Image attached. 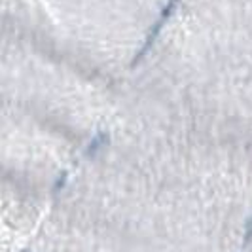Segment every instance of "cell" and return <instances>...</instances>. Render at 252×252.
<instances>
[{"instance_id":"6da1fadb","label":"cell","mask_w":252,"mask_h":252,"mask_svg":"<svg viewBox=\"0 0 252 252\" xmlns=\"http://www.w3.org/2000/svg\"><path fill=\"white\" fill-rule=\"evenodd\" d=\"M175 8H177V0H169L167 2V6L163 8V12H161V15H159V19L154 23V27L150 29V34H148V38H146V42H144V46L140 48V51L137 53V57L133 59V66L135 64H139L144 57H146V53L152 50V46H154V42L158 40V36L161 34V29L165 27V23L169 21V17H171V13L175 12Z\"/></svg>"},{"instance_id":"3957f363","label":"cell","mask_w":252,"mask_h":252,"mask_svg":"<svg viewBox=\"0 0 252 252\" xmlns=\"http://www.w3.org/2000/svg\"><path fill=\"white\" fill-rule=\"evenodd\" d=\"M252 241V216L247 220V227H245V245H249Z\"/></svg>"},{"instance_id":"7a4b0ae2","label":"cell","mask_w":252,"mask_h":252,"mask_svg":"<svg viewBox=\"0 0 252 252\" xmlns=\"http://www.w3.org/2000/svg\"><path fill=\"white\" fill-rule=\"evenodd\" d=\"M106 142H108V135H106V133H99L95 139L89 142V146H88V156H89V158H93L97 152L101 150L102 146H106Z\"/></svg>"}]
</instances>
